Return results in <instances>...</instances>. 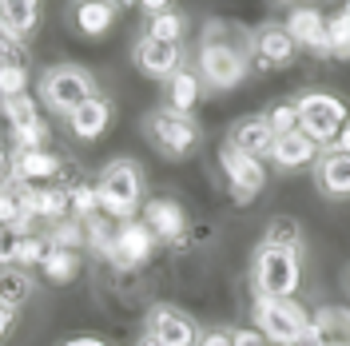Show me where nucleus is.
Returning a JSON list of instances; mask_svg holds the SVG:
<instances>
[{
    "label": "nucleus",
    "mask_w": 350,
    "mask_h": 346,
    "mask_svg": "<svg viewBox=\"0 0 350 346\" xmlns=\"http://www.w3.org/2000/svg\"><path fill=\"white\" fill-rule=\"evenodd\" d=\"M68 199H72V219H88V215H96V211H100L96 183H80V187H72Z\"/></svg>",
    "instance_id": "c9c22d12"
},
{
    "label": "nucleus",
    "mask_w": 350,
    "mask_h": 346,
    "mask_svg": "<svg viewBox=\"0 0 350 346\" xmlns=\"http://www.w3.org/2000/svg\"><path fill=\"white\" fill-rule=\"evenodd\" d=\"M0 24L21 44L32 40L40 28V0H0Z\"/></svg>",
    "instance_id": "4be33fe9"
},
{
    "label": "nucleus",
    "mask_w": 350,
    "mask_h": 346,
    "mask_svg": "<svg viewBox=\"0 0 350 346\" xmlns=\"http://www.w3.org/2000/svg\"><path fill=\"white\" fill-rule=\"evenodd\" d=\"M295 108H299V131L306 139H314L319 148H334L342 128L350 124L347 104L330 92H299Z\"/></svg>",
    "instance_id": "39448f33"
},
{
    "label": "nucleus",
    "mask_w": 350,
    "mask_h": 346,
    "mask_svg": "<svg viewBox=\"0 0 350 346\" xmlns=\"http://www.w3.org/2000/svg\"><path fill=\"white\" fill-rule=\"evenodd\" d=\"M152 251H155V235L148 231V223L144 219H124L120 231H116V251H111L108 263L116 271H135V267H144L152 259Z\"/></svg>",
    "instance_id": "f8f14e48"
},
{
    "label": "nucleus",
    "mask_w": 350,
    "mask_h": 346,
    "mask_svg": "<svg viewBox=\"0 0 350 346\" xmlns=\"http://www.w3.org/2000/svg\"><path fill=\"white\" fill-rule=\"evenodd\" d=\"M148 36L152 40H167V44H183V36H187V12L167 8V12L148 16Z\"/></svg>",
    "instance_id": "bb28decb"
},
{
    "label": "nucleus",
    "mask_w": 350,
    "mask_h": 346,
    "mask_svg": "<svg viewBox=\"0 0 350 346\" xmlns=\"http://www.w3.org/2000/svg\"><path fill=\"white\" fill-rule=\"evenodd\" d=\"M203 100V80H199L196 68H179L172 80L163 84V108L179 111V116H191L196 111V104Z\"/></svg>",
    "instance_id": "aec40b11"
},
{
    "label": "nucleus",
    "mask_w": 350,
    "mask_h": 346,
    "mask_svg": "<svg viewBox=\"0 0 350 346\" xmlns=\"http://www.w3.org/2000/svg\"><path fill=\"white\" fill-rule=\"evenodd\" d=\"M255 330L271 346H303L310 315L295 299H255Z\"/></svg>",
    "instance_id": "423d86ee"
},
{
    "label": "nucleus",
    "mask_w": 350,
    "mask_h": 346,
    "mask_svg": "<svg viewBox=\"0 0 350 346\" xmlns=\"http://www.w3.org/2000/svg\"><path fill=\"white\" fill-rule=\"evenodd\" d=\"M347 291H350V267H347Z\"/></svg>",
    "instance_id": "09e8293b"
},
{
    "label": "nucleus",
    "mask_w": 350,
    "mask_h": 346,
    "mask_svg": "<svg viewBox=\"0 0 350 346\" xmlns=\"http://www.w3.org/2000/svg\"><path fill=\"white\" fill-rule=\"evenodd\" d=\"M196 72L203 88L211 92H231L247 80L251 72V56L239 52V48H223V44H199L196 52Z\"/></svg>",
    "instance_id": "0eeeda50"
},
{
    "label": "nucleus",
    "mask_w": 350,
    "mask_h": 346,
    "mask_svg": "<svg viewBox=\"0 0 350 346\" xmlns=\"http://www.w3.org/2000/svg\"><path fill=\"white\" fill-rule=\"evenodd\" d=\"M148 330L163 346H199V334H203L196 319L175 303H155L148 310Z\"/></svg>",
    "instance_id": "9d476101"
},
{
    "label": "nucleus",
    "mask_w": 350,
    "mask_h": 346,
    "mask_svg": "<svg viewBox=\"0 0 350 346\" xmlns=\"http://www.w3.org/2000/svg\"><path fill=\"white\" fill-rule=\"evenodd\" d=\"M52 247H60V251H84L88 247V235H84V223L80 219H60V223H52V235H48Z\"/></svg>",
    "instance_id": "c756f323"
},
{
    "label": "nucleus",
    "mask_w": 350,
    "mask_h": 346,
    "mask_svg": "<svg viewBox=\"0 0 350 346\" xmlns=\"http://www.w3.org/2000/svg\"><path fill=\"white\" fill-rule=\"evenodd\" d=\"M310 330L323 346H350V306H319Z\"/></svg>",
    "instance_id": "5701e85b"
},
{
    "label": "nucleus",
    "mask_w": 350,
    "mask_h": 346,
    "mask_svg": "<svg viewBox=\"0 0 350 346\" xmlns=\"http://www.w3.org/2000/svg\"><path fill=\"white\" fill-rule=\"evenodd\" d=\"M199 346H235V334H231V330H203V334H199Z\"/></svg>",
    "instance_id": "ea45409f"
},
{
    "label": "nucleus",
    "mask_w": 350,
    "mask_h": 346,
    "mask_svg": "<svg viewBox=\"0 0 350 346\" xmlns=\"http://www.w3.org/2000/svg\"><path fill=\"white\" fill-rule=\"evenodd\" d=\"M314 183L327 199H350V152H342L338 144L323 148L314 159Z\"/></svg>",
    "instance_id": "dca6fc26"
},
{
    "label": "nucleus",
    "mask_w": 350,
    "mask_h": 346,
    "mask_svg": "<svg viewBox=\"0 0 350 346\" xmlns=\"http://www.w3.org/2000/svg\"><path fill=\"white\" fill-rule=\"evenodd\" d=\"M64 346H108L104 338H92V334H76V338H68Z\"/></svg>",
    "instance_id": "c03bdc74"
},
{
    "label": "nucleus",
    "mask_w": 350,
    "mask_h": 346,
    "mask_svg": "<svg viewBox=\"0 0 350 346\" xmlns=\"http://www.w3.org/2000/svg\"><path fill=\"white\" fill-rule=\"evenodd\" d=\"M48 251H52V243L44 235H24L21 247H16V267L32 271V267H40V263L48 259Z\"/></svg>",
    "instance_id": "473e14b6"
},
{
    "label": "nucleus",
    "mask_w": 350,
    "mask_h": 346,
    "mask_svg": "<svg viewBox=\"0 0 350 346\" xmlns=\"http://www.w3.org/2000/svg\"><path fill=\"white\" fill-rule=\"evenodd\" d=\"M16 247H21V235L12 227H0V267H16Z\"/></svg>",
    "instance_id": "58836bf2"
},
{
    "label": "nucleus",
    "mask_w": 350,
    "mask_h": 346,
    "mask_svg": "<svg viewBox=\"0 0 350 346\" xmlns=\"http://www.w3.org/2000/svg\"><path fill=\"white\" fill-rule=\"evenodd\" d=\"M0 116L8 120V128H28V124L40 120V100H32L28 92L24 96H8V100H0Z\"/></svg>",
    "instance_id": "c85d7f7f"
},
{
    "label": "nucleus",
    "mask_w": 350,
    "mask_h": 346,
    "mask_svg": "<svg viewBox=\"0 0 350 346\" xmlns=\"http://www.w3.org/2000/svg\"><path fill=\"white\" fill-rule=\"evenodd\" d=\"M172 4H175V0H139V8H144L148 16H155V12H167Z\"/></svg>",
    "instance_id": "79ce46f5"
},
{
    "label": "nucleus",
    "mask_w": 350,
    "mask_h": 346,
    "mask_svg": "<svg viewBox=\"0 0 350 346\" xmlns=\"http://www.w3.org/2000/svg\"><path fill=\"white\" fill-rule=\"evenodd\" d=\"M28 92V64H0V100Z\"/></svg>",
    "instance_id": "f704fd0d"
},
{
    "label": "nucleus",
    "mask_w": 350,
    "mask_h": 346,
    "mask_svg": "<svg viewBox=\"0 0 350 346\" xmlns=\"http://www.w3.org/2000/svg\"><path fill=\"white\" fill-rule=\"evenodd\" d=\"M0 64H28V48L4 24H0Z\"/></svg>",
    "instance_id": "4c0bfd02"
},
{
    "label": "nucleus",
    "mask_w": 350,
    "mask_h": 346,
    "mask_svg": "<svg viewBox=\"0 0 350 346\" xmlns=\"http://www.w3.org/2000/svg\"><path fill=\"white\" fill-rule=\"evenodd\" d=\"M135 346H163V343H159V338H155L152 330H148V334H144V338H139V343H135Z\"/></svg>",
    "instance_id": "49530a36"
},
{
    "label": "nucleus",
    "mask_w": 350,
    "mask_h": 346,
    "mask_svg": "<svg viewBox=\"0 0 350 346\" xmlns=\"http://www.w3.org/2000/svg\"><path fill=\"white\" fill-rule=\"evenodd\" d=\"M299 56V44L291 40L286 24L267 21L251 32V60H259V68H291Z\"/></svg>",
    "instance_id": "9b49d317"
},
{
    "label": "nucleus",
    "mask_w": 350,
    "mask_h": 346,
    "mask_svg": "<svg viewBox=\"0 0 350 346\" xmlns=\"http://www.w3.org/2000/svg\"><path fill=\"white\" fill-rule=\"evenodd\" d=\"M327 48L334 60H350V21L342 12L327 16Z\"/></svg>",
    "instance_id": "2f4dec72"
},
{
    "label": "nucleus",
    "mask_w": 350,
    "mask_h": 346,
    "mask_svg": "<svg viewBox=\"0 0 350 346\" xmlns=\"http://www.w3.org/2000/svg\"><path fill=\"white\" fill-rule=\"evenodd\" d=\"M80 223H84V235H88V251L108 263L111 251H116V231H120V223H116L111 215H104V211L80 219Z\"/></svg>",
    "instance_id": "393cba45"
},
{
    "label": "nucleus",
    "mask_w": 350,
    "mask_h": 346,
    "mask_svg": "<svg viewBox=\"0 0 350 346\" xmlns=\"http://www.w3.org/2000/svg\"><path fill=\"white\" fill-rule=\"evenodd\" d=\"M92 96H100V84L80 64H52V68H44L40 80H36V100L52 116H72Z\"/></svg>",
    "instance_id": "f257e3e1"
},
{
    "label": "nucleus",
    "mask_w": 350,
    "mask_h": 346,
    "mask_svg": "<svg viewBox=\"0 0 350 346\" xmlns=\"http://www.w3.org/2000/svg\"><path fill=\"white\" fill-rule=\"evenodd\" d=\"M279 4H299V0H279Z\"/></svg>",
    "instance_id": "8fccbe9b"
},
{
    "label": "nucleus",
    "mask_w": 350,
    "mask_h": 346,
    "mask_svg": "<svg viewBox=\"0 0 350 346\" xmlns=\"http://www.w3.org/2000/svg\"><path fill=\"white\" fill-rule=\"evenodd\" d=\"M12 183V152H0V187Z\"/></svg>",
    "instance_id": "37998d69"
},
{
    "label": "nucleus",
    "mask_w": 350,
    "mask_h": 346,
    "mask_svg": "<svg viewBox=\"0 0 350 346\" xmlns=\"http://www.w3.org/2000/svg\"><path fill=\"white\" fill-rule=\"evenodd\" d=\"M96 195H100V211L116 223L135 219V211L144 207V168L135 159L104 163V172L96 175Z\"/></svg>",
    "instance_id": "7ed1b4c3"
},
{
    "label": "nucleus",
    "mask_w": 350,
    "mask_h": 346,
    "mask_svg": "<svg viewBox=\"0 0 350 346\" xmlns=\"http://www.w3.org/2000/svg\"><path fill=\"white\" fill-rule=\"evenodd\" d=\"M219 168L227 175V187H231V199L247 207V203H255L267 187V168H262V159H251V155L235 152V148H219Z\"/></svg>",
    "instance_id": "6e6552de"
},
{
    "label": "nucleus",
    "mask_w": 350,
    "mask_h": 346,
    "mask_svg": "<svg viewBox=\"0 0 350 346\" xmlns=\"http://www.w3.org/2000/svg\"><path fill=\"white\" fill-rule=\"evenodd\" d=\"M267 120H271V128H275V135H286V131L299 128V108H295V100H275L271 108L262 111Z\"/></svg>",
    "instance_id": "72a5a7b5"
},
{
    "label": "nucleus",
    "mask_w": 350,
    "mask_h": 346,
    "mask_svg": "<svg viewBox=\"0 0 350 346\" xmlns=\"http://www.w3.org/2000/svg\"><path fill=\"white\" fill-rule=\"evenodd\" d=\"M286 32H291V40L306 48V52H314V56H330L327 48V16L314 8V4H295L291 8V16H286Z\"/></svg>",
    "instance_id": "2eb2a0df"
},
{
    "label": "nucleus",
    "mask_w": 350,
    "mask_h": 346,
    "mask_svg": "<svg viewBox=\"0 0 350 346\" xmlns=\"http://www.w3.org/2000/svg\"><path fill=\"white\" fill-rule=\"evenodd\" d=\"M32 295H36L32 271H24V267H0V303L8 306V310L24 306Z\"/></svg>",
    "instance_id": "b1692460"
},
{
    "label": "nucleus",
    "mask_w": 350,
    "mask_h": 346,
    "mask_svg": "<svg viewBox=\"0 0 350 346\" xmlns=\"http://www.w3.org/2000/svg\"><path fill=\"white\" fill-rule=\"evenodd\" d=\"M131 64H135L139 76L167 84L175 72L183 68V48L179 44H167V40H152L144 32V36H135V44H131Z\"/></svg>",
    "instance_id": "1a4fd4ad"
},
{
    "label": "nucleus",
    "mask_w": 350,
    "mask_h": 346,
    "mask_svg": "<svg viewBox=\"0 0 350 346\" xmlns=\"http://www.w3.org/2000/svg\"><path fill=\"white\" fill-rule=\"evenodd\" d=\"M48 139H52V131L44 120L28 124V128H12V152H44Z\"/></svg>",
    "instance_id": "7c9ffc66"
},
{
    "label": "nucleus",
    "mask_w": 350,
    "mask_h": 346,
    "mask_svg": "<svg viewBox=\"0 0 350 346\" xmlns=\"http://www.w3.org/2000/svg\"><path fill=\"white\" fill-rule=\"evenodd\" d=\"M111 4H116V8H135L139 0H111Z\"/></svg>",
    "instance_id": "de8ad7c7"
},
{
    "label": "nucleus",
    "mask_w": 350,
    "mask_h": 346,
    "mask_svg": "<svg viewBox=\"0 0 350 346\" xmlns=\"http://www.w3.org/2000/svg\"><path fill=\"white\" fill-rule=\"evenodd\" d=\"M111 111H116V108H111L108 96H92V100H88V104H80L72 116H64L68 135H72V139H80V144H96L100 135H108Z\"/></svg>",
    "instance_id": "f3484780"
},
{
    "label": "nucleus",
    "mask_w": 350,
    "mask_h": 346,
    "mask_svg": "<svg viewBox=\"0 0 350 346\" xmlns=\"http://www.w3.org/2000/svg\"><path fill=\"white\" fill-rule=\"evenodd\" d=\"M60 163L64 159L52 155L48 148L44 152H12V179L16 183H52Z\"/></svg>",
    "instance_id": "412c9836"
},
{
    "label": "nucleus",
    "mask_w": 350,
    "mask_h": 346,
    "mask_svg": "<svg viewBox=\"0 0 350 346\" xmlns=\"http://www.w3.org/2000/svg\"><path fill=\"white\" fill-rule=\"evenodd\" d=\"M116 16H120V8L111 0H76L72 4V24H76V32L88 36V40L108 36L111 28H116Z\"/></svg>",
    "instance_id": "6ab92c4d"
},
{
    "label": "nucleus",
    "mask_w": 350,
    "mask_h": 346,
    "mask_svg": "<svg viewBox=\"0 0 350 346\" xmlns=\"http://www.w3.org/2000/svg\"><path fill=\"white\" fill-rule=\"evenodd\" d=\"M275 128H271V120L262 116V111H251V116H239L231 131H227V148H235V152L251 155V159H262V155H271L275 148Z\"/></svg>",
    "instance_id": "ddd939ff"
},
{
    "label": "nucleus",
    "mask_w": 350,
    "mask_h": 346,
    "mask_svg": "<svg viewBox=\"0 0 350 346\" xmlns=\"http://www.w3.org/2000/svg\"><path fill=\"white\" fill-rule=\"evenodd\" d=\"M80 267H84L80 251H60V247H52V251H48V259L40 263L44 279L56 282V287H68V282L80 275Z\"/></svg>",
    "instance_id": "a878e982"
},
{
    "label": "nucleus",
    "mask_w": 350,
    "mask_h": 346,
    "mask_svg": "<svg viewBox=\"0 0 350 346\" xmlns=\"http://www.w3.org/2000/svg\"><path fill=\"white\" fill-rule=\"evenodd\" d=\"M12 323H16V315H12V310H8V306L0 303V343H4V338H8V334H12Z\"/></svg>",
    "instance_id": "a19ab883"
},
{
    "label": "nucleus",
    "mask_w": 350,
    "mask_h": 346,
    "mask_svg": "<svg viewBox=\"0 0 350 346\" xmlns=\"http://www.w3.org/2000/svg\"><path fill=\"white\" fill-rule=\"evenodd\" d=\"M139 135L152 144L163 159H187L203 144V128L196 116H179L172 108H155L139 120Z\"/></svg>",
    "instance_id": "20e7f679"
},
{
    "label": "nucleus",
    "mask_w": 350,
    "mask_h": 346,
    "mask_svg": "<svg viewBox=\"0 0 350 346\" xmlns=\"http://www.w3.org/2000/svg\"><path fill=\"white\" fill-rule=\"evenodd\" d=\"M299 282H303V255L299 251L271 247V243L255 247V259H251L255 299H295Z\"/></svg>",
    "instance_id": "f03ea898"
},
{
    "label": "nucleus",
    "mask_w": 350,
    "mask_h": 346,
    "mask_svg": "<svg viewBox=\"0 0 350 346\" xmlns=\"http://www.w3.org/2000/svg\"><path fill=\"white\" fill-rule=\"evenodd\" d=\"M262 243L286 247V251H299V255H303V227H299V219L275 215L271 223H267V231H262Z\"/></svg>",
    "instance_id": "cd10ccee"
},
{
    "label": "nucleus",
    "mask_w": 350,
    "mask_h": 346,
    "mask_svg": "<svg viewBox=\"0 0 350 346\" xmlns=\"http://www.w3.org/2000/svg\"><path fill=\"white\" fill-rule=\"evenodd\" d=\"M144 223H148V231L155 235V243H179V239L187 235V215H183V207L167 199V195H155V199H144Z\"/></svg>",
    "instance_id": "4468645a"
},
{
    "label": "nucleus",
    "mask_w": 350,
    "mask_h": 346,
    "mask_svg": "<svg viewBox=\"0 0 350 346\" xmlns=\"http://www.w3.org/2000/svg\"><path fill=\"white\" fill-rule=\"evenodd\" d=\"M319 144L314 139H306L303 131H286L275 139V148H271V163L279 168V172H303V168H314V159H319Z\"/></svg>",
    "instance_id": "a211bd4d"
},
{
    "label": "nucleus",
    "mask_w": 350,
    "mask_h": 346,
    "mask_svg": "<svg viewBox=\"0 0 350 346\" xmlns=\"http://www.w3.org/2000/svg\"><path fill=\"white\" fill-rule=\"evenodd\" d=\"M267 346H271V343H267Z\"/></svg>",
    "instance_id": "3c124183"
},
{
    "label": "nucleus",
    "mask_w": 350,
    "mask_h": 346,
    "mask_svg": "<svg viewBox=\"0 0 350 346\" xmlns=\"http://www.w3.org/2000/svg\"><path fill=\"white\" fill-rule=\"evenodd\" d=\"M338 148H342V152H350V124L342 128V135H338Z\"/></svg>",
    "instance_id": "a18cd8bd"
},
{
    "label": "nucleus",
    "mask_w": 350,
    "mask_h": 346,
    "mask_svg": "<svg viewBox=\"0 0 350 346\" xmlns=\"http://www.w3.org/2000/svg\"><path fill=\"white\" fill-rule=\"evenodd\" d=\"M24 215H28V211L21 207V191H16V183H4V187H0V227H16Z\"/></svg>",
    "instance_id": "e433bc0d"
}]
</instances>
